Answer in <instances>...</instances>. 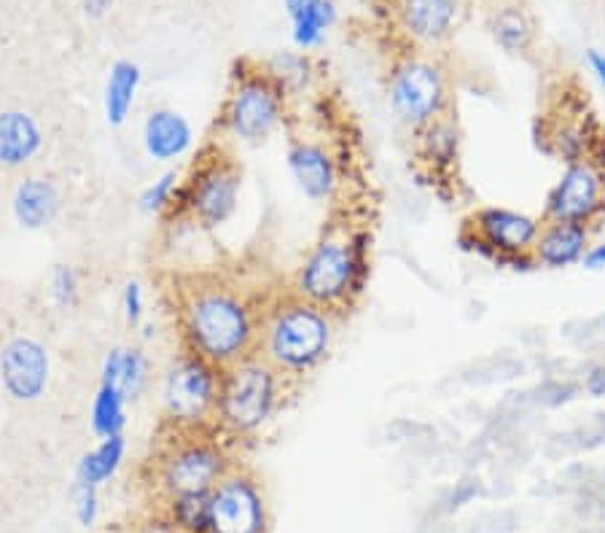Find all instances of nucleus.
<instances>
[{
	"label": "nucleus",
	"mask_w": 605,
	"mask_h": 533,
	"mask_svg": "<svg viewBox=\"0 0 605 533\" xmlns=\"http://www.w3.org/2000/svg\"><path fill=\"white\" fill-rule=\"evenodd\" d=\"M582 264H584V270H605V243L592 245Z\"/></svg>",
	"instance_id": "obj_36"
},
{
	"label": "nucleus",
	"mask_w": 605,
	"mask_h": 533,
	"mask_svg": "<svg viewBox=\"0 0 605 533\" xmlns=\"http://www.w3.org/2000/svg\"><path fill=\"white\" fill-rule=\"evenodd\" d=\"M52 383V359L33 338H14L0 348V389L19 404H33Z\"/></svg>",
	"instance_id": "obj_13"
},
{
	"label": "nucleus",
	"mask_w": 605,
	"mask_h": 533,
	"mask_svg": "<svg viewBox=\"0 0 605 533\" xmlns=\"http://www.w3.org/2000/svg\"><path fill=\"white\" fill-rule=\"evenodd\" d=\"M181 351L226 366L256 353L261 319L272 291L226 266L173 270L162 278Z\"/></svg>",
	"instance_id": "obj_1"
},
{
	"label": "nucleus",
	"mask_w": 605,
	"mask_h": 533,
	"mask_svg": "<svg viewBox=\"0 0 605 533\" xmlns=\"http://www.w3.org/2000/svg\"><path fill=\"white\" fill-rule=\"evenodd\" d=\"M234 463L232 442L215 426L175 429L159 423L149 459V485L162 504L178 496H202L219 485Z\"/></svg>",
	"instance_id": "obj_4"
},
{
	"label": "nucleus",
	"mask_w": 605,
	"mask_h": 533,
	"mask_svg": "<svg viewBox=\"0 0 605 533\" xmlns=\"http://www.w3.org/2000/svg\"><path fill=\"white\" fill-rule=\"evenodd\" d=\"M162 517L175 533H210L208 493H202V496H178L164 501Z\"/></svg>",
	"instance_id": "obj_27"
},
{
	"label": "nucleus",
	"mask_w": 605,
	"mask_h": 533,
	"mask_svg": "<svg viewBox=\"0 0 605 533\" xmlns=\"http://www.w3.org/2000/svg\"><path fill=\"white\" fill-rule=\"evenodd\" d=\"M43 130L30 113L0 111V164L3 168H24L41 154Z\"/></svg>",
	"instance_id": "obj_20"
},
{
	"label": "nucleus",
	"mask_w": 605,
	"mask_h": 533,
	"mask_svg": "<svg viewBox=\"0 0 605 533\" xmlns=\"http://www.w3.org/2000/svg\"><path fill=\"white\" fill-rule=\"evenodd\" d=\"M208 506L210 533H266L270 529L264 487L256 474L240 463H234L208 493Z\"/></svg>",
	"instance_id": "obj_11"
},
{
	"label": "nucleus",
	"mask_w": 605,
	"mask_h": 533,
	"mask_svg": "<svg viewBox=\"0 0 605 533\" xmlns=\"http://www.w3.org/2000/svg\"><path fill=\"white\" fill-rule=\"evenodd\" d=\"M113 0H84V11L89 19H103L111 11Z\"/></svg>",
	"instance_id": "obj_37"
},
{
	"label": "nucleus",
	"mask_w": 605,
	"mask_h": 533,
	"mask_svg": "<svg viewBox=\"0 0 605 533\" xmlns=\"http://www.w3.org/2000/svg\"><path fill=\"white\" fill-rule=\"evenodd\" d=\"M393 17L410 41L438 47L455 33L461 0H393Z\"/></svg>",
	"instance_id": "obj_15"
},
{
	"label": "nucleus",
	"mask_w": 605,
	"mask_h": 533,
	"mask_svg": "<svg viewBox=\"0 0 605 533\" xmlns=\"http://www.w3.org/2000/svg\"><path fill=\"white\" fill-rule=\"evenodd\" d=\"M242 164L229 143L213 138L200 149L196 160L183 173L175 205L164 219L168 224H189L194 230L213 232L224 227L240 205Z\"/></svg>",
	"instance_id": "obj_5"
},
{
	"label": "nucleus",
	"mask_w": 605,
	"mask_h": 533,
	"mask_svg": "<svg viewBox=\"0 0 605 533\" xmlns=\"http://www.w3.org/2000/svg\"><path fill=\"white\" fill-rule=\"evenodd\" d=\"M117 533H127V531H117Z\"/></svg>",
	"instance_id": "obj_39"
},
{
	"label": "nucleus",
	"mask_w": 605,
	"mask_h": 533,
	"mask_svg": "<svg viewBox=\"0 0 605 533\" xmlns=\"http://www.w3.org/2000/svg\"><path fill=\"white\" fill-rule=\"evenodd\" d=\"M334 338V315L283 285L266 300L256 353L294 385L326 364Z\"/></svg>",
	"instance_id": "obj_3"
},
{
	"label": "nucleus",
	"mask_w": 605,
	"mask_h": 533,
	"mask_svg": "<svg viewBox=\"0 0 605 533\" xmlns=\"http://www.w3.org/2000/svg\"><path fill=\"white\" fill-rule=\"evenodd\" d=\"M181 181H183V173L181 170H173V168L164 170L162 175L154 178V181H151L149 187H145L138 197L140 213L162 215L164 219V215L173 211L178 189H181Z\"/></svg>",
	"instance_id": "obj_29"
},
{
	"label": "nucleus",
	"mask_w": 605,
	"mask_h": 533,
	"mask_svg": "<svg viewBox=\"0 0 605 533\" xmlns=\"http://www.w3.org/2000/svg\"><path fill=\"white\" fill-rule=\"evenodd\" d=\"M121 313L130 329H140L145 319V291L140 281H127L124 291H121Z\"/></svg>",
	"instance_id": "obj_33"
},
{
	"label": "nucleus",
	"mask_w": 605,
	"mask_h": 533,
	"mask_svg": "<svg viewBox=\"0 0 605 533\" xmlns=\"http://www.w3.org/2000/svg\"><path fill=\"white\" fill-rule=\"evenodd\" d=\"M307 3H312V0H285V9H289V14L294 17V14H299V11H302Z\"/></svg>",
	"instance_id": "obj_38"
},
{
	"label": "nucleus",
	"mask_w": 605,
	"mask_h": 533,
	"mask_svg": "<svg viewBox=\"0 0 605 533\" xmlns=\"http://www.w3.org/2000/svg\"><path fill=\"white\" fill-rule=\"evenodd\" d=\"M151 385V359L143 348L124 345V359H121L119 389L124 393L127 402H140L143 393Z\"/></svg>",
	"instance_id": "obj_28"
},
{
	"label": "nucleus",
	"mask_w": 605,
	"mask_h": 533,
	"mask_svg": "<svg viewBox=\"0 0 605 533\" xmlns=\"http://www.w3.org/2000/svg\"><path fill=\"white\" fill-rule=\"evenodd\" d=\"M372 234L350 215L334 219L310 245L285 289L323 308L334 319L353 313L366 294Z\"/></svg>",
	"instance_id": "obj_2"
},
{
	"label": "nucleus",
	"mask_w": 605,
	"mask_h": 533,
	"mask_svg": "<svg viewBox=\"0 0 605 533\" xmlns=\"http://www.w3.org/2000/svg\"><path fill=\"white\" fill-rule=\"evenodd\" d=\"M294 19V43L299 49L321 47L326 30L336 22V6L331 0H312Z\"/></svg>",
	"instance_id": "obj_26"
},
{
	"label": "nucleus",
	"mask_w": 605,
	"mask_h": 533,
	"mask_svg": "<svg viewBox=\"0 0 605 533\" xmlns=\"http://www.w3.org/2000/svg\"><path fill=\"white\" fill-rule=\"evenodd\" d=\"M582 389L589 393L592 399L605 396V361H595L582 378Z\"/></svg>",
	"instance_id": "obj_34"
},
{
	"label": "nucleus",
	"mask_w": 605,
	"mask_h": 533,
	"mask_svg": "<svg viewBox=\"0 0 605 533\" xmlns=\"http://www.w3.org/2000/svg\"><path fill=\"white\" fill-rule=\"evenodd\" d=\"M544 219L501 205L476 208L463 224L461 243L490 262L508 266L512 259L533 253Z\"/></svg>",
	"instance_id": "obj_10"
},
{
	"label": "nucleus",
	"mask_w": 605,
	"mask_h": 533,
	"mask_svg": "<svg viewBox=\"0 0 605 533\" xmlns=\"http://www.w3.org/2000/svg\"><path fill=\"white\" fill-rule=\"evenodd\" d=\"M587 68L589 73L595 76V81L605 89V54L597 52V49H589L587 52Z\"/></svg>",
	"instance_id": "obj_35"
},
{
	"label": "nucleus",
	"mask_w": 605,
	"mask_h": 533,
	"mask_svg": "<svg viewBox=\"0 0 605 533\" xmlns=\"http://www.w3.org/2000/svg\"><path fill=\"white\" fill-rule=\"evenodd\" d=\"M605 215V164L601 157H587L565 164L563 175L549 189L544 202V221H573L595 230Z\"/></svg>",
	"instance_id": "obj_12"
},
{
	"label": "nucleus",
	"mask_w": 605,
	"mask_h": 533,
	"mask_svg": "<svg viewBox=\"0 0 605 533\" xmlns=\"http://www.w3.org/2000/svg\"><path fill=\"white\" fill-rule=\"evenodd\" d=\"M127 399L119 385L100 383L92 399V412H89V426L98 440H111L121 436L127 429Z\"/></svg>",
	"instance_id": "obj_24"
},
{
	"label": "nucleus",
	"mask_w": 605,
	"mask_h": 533,
	"mask_svg": "<svg viewBox=\"0 0 605 533\" xmlns=\"http://www.w3.org/2000/svg\"><path fill=\"white\" fill-rule=\"evenodd\" d=\"M70 499H73V515L81 529H94L100 520V487L92 485V482L73 480Z\"/></svg>",
	"instance_id": "obj_31"
},
{
	"label": "nucleus",
	"mask_w": 605,
	"mask_h": 533,
	"mask_svg": "<svg viewBox=\"0 0 605 533\" xmlns=\"http://www.w3.org/2000/svg\"><path fill=\"white\" fill-rule=\"evenodd\" d=\"M546 143L554 154L565 164L587 160V157H597V145H601V132H597L595 122L589 113H578V117H563L554 119L549 132H546Z\"/></svg>",
	"instance_id": "obj_21"
},
{
	"label": "nucleus",
	"mask_w": 605,
	"mask_h": 533,
	"mask_svg": "<svg viewBox=\"0 0 605 533\" xmlns=\"http://www.w3.org/2000/svg\"><path fill=\"white\" fill-rule=\"evenodd\" d=\"M62 208V194L57 189L54 181L41 175L24 178L17 187L14 200H11V211H14V219L19 227L24 230L38 232L43 227H49L57 219Z\"/></svg>",
	"instance_id": "obj_19"
},
{
	"label": "nucleus",
	"mask_w": 605,
	"mask_h": 533,
	"mask_svg": "<svg viewBox=\"0 0 605 533\" xmlns=\"http://www.w3.org/2000/svg\"><path fill=\"white\" fill-rule=\"evenodd\" d=\"M490 33L503 52L525 54L533 47L536 30H533V19L525 6H520L517 0H506L490 14Z\"/></svg>",
	"instance_id": "obj_23"
},
{
	"label": "nucleus",
	"mask_w": 605,
	"mask_h": 533,
	"mask_svg": "<svg viewBox=\"0 0 605 533\" xmlns=\"http://www.w3.org/2000/svg\"><path fill=\"white\" fill-rule=\"evenodd\" d=\"M127 455L124 434L111 436V440H100L89 453L81 455L79 466H75V480L92 482V485H105L119 474L121 463Z\"/></svg>",
	"instance_id": "obj_25"
},
{
	"label": "nucleus",
	"mask_w": 605,
	"mask_h": 533,
	"mask_svg": "<svg viewBox=\"0 0 605 533\" xmlns=\"http://www.w3.org/2000/svg\"><path fill=\"white\" fill-rule=\"evenodd\" d=\"M387 100L406 130H423L425 124L452 113L447 68L433 57L406 54L393 66L391 81H387Z\"/></svg>",
	"instance_id": "obj_9"
},
{
	"label": "nucleus",
	"mask_w": 605,
	"mask_h": 533,
	"mask_svg": "<svg viewBox=\"0 0 605 533\" xmlns=\"http://www.w3.org/2000/svg\"><path fill=\"white\" fill-rule=\"evenodd\" d=\"M221 366L202 355L181 351L162 374V426L208 429L219 404Z\"/></svg>",
	"instance_id": "obj_8"
},
{
	"label": "nucleus",
	"mask_w": 605,
	"mask_h": 533,
	"mask_svg": "<svg viewBox=\"0 0 605 533\" xmlns=\"http://www.w3.org/2000/svg\"><path fill=\"white\" fill-rule=\"evenodd\" d=\"M49 294H52V302L60 310H73L81 296L79 272L70 264H57L52 270V278H49Z\"/></svg>",
	"instance_id": "obj_32"
},
{
	"label": "nucleus",
	"mask_w": 605,
	"mask_h": 533,
	"mask_svg": "<svg viewBox=\"0 0 605 533\" xmlns=\"http://www.w3.org/2000/svg\"><path fill=\"white\" fill-rule=\"evenodd\" d=\"M289 173L310 202L326 205L340 192V160L326 143L299 135L289 143Z\"/></svg>",
	"instance_id": "obj_14"
},
{
	"label": "nucleus",
	"mask_w": 605,
	"mask_h": 533,
	"mask_svg": "<svg viewBox=\"0 0 605 533\" xmlns=\"http://www.w3.org/2000/svg\"><path fill=\"white\" fill-rule=\"evenodd\" d=\"M592 249V227L573 221H544L533 245V259L544 270H565L584 262Z\"/></svg>",
	"instance_id": "obj_17"
},
{
	"label": "nucleus",
	"mask_w": 605,
	"mask_h": 533,
	"mask_svg": "<svg viewBox=\"0 0 605 533\" xmlns=\"http://www.w3.org/2000/svg\"><path fill=\"white\" fill-rule=\"evenodd\" d=\"M194 145V130L175 108H154L143 122V149L151 160L170 164L186 157Z\"/></svg>",
	"instance_id": "obj_18"
},
{
	"label": "nucleus",
	"mask_w": 605,
	"mask_h": 533,
	"mask_svg": "<svg viewBox=\"0 0 605 533\" xmlns=\"http://www.w3.org/2000/svg\"><path fill=\"white\" fill-rule=\"evenodd\" d=\"M266 68H270L272 76H275L289 94L302 92V89L310 87L312 81V66L304 54H296V52L278 54Z\"/></svg>",
	"instance_id": "obj_30"
},
{
	"label": "nucleus",
	"mask_w": 605,
	"mask_h": 533,
	"mask_svg": "<svg viewBox=\"0 0 605 533\" xmlns=\"http://www.w3.org/2000/svg\"><path fill=\"white\" fill-rule=\"evenodd\" d=\"M415 135V160L423 173L433 181H447L455 173L457 160H461L463 135L457 127L455 113L436 119L425 124L423 130L412 132Z\"/></svg>",
	"instance_id": "obj_16"
},
{
	"label": "nucleus",
	"mask_w": 605,
	"mask_h": 533,
	"mask_svg": "<svg viewBox=\"0 0 605 533\" xmlns=\"http://www.w3.org/2000/svg\"><path fill=\"white\" fill-rule=\"evenodd\" d=\"M291 383L259 353L248 355L238 364L221 370L219 404H215L213 426L229 442H242L256 436L285 402Z\"/></svg>",
	"instance_id": "obj_6"
},
{
	"label": "nucleus",
	"mask_w": 605,
	"mask_h": 533,
	"mask_svg": "<svg viewBox=\"0 0 605 533\" xmlns=\"http://www.w3.org/2000/svg\"><path fill=\"white\" fill-rule=\"evenodd\" d=\"M140 66L132 60H117L108 71L105 92H103V108L105 122L111 127H121L130 119L132 105H135L138 89H140Z\"/></svg>",
	"instance_id": "obj_22"
},
{
	"label": "nucleus",
	"mask_w": 605,
	"mask_h": 533,
	"mask_svg": "<svg viewBox=\"0 0 605 533\" xmlns=\"http://www.w3.org/2000/svg\"><path fill=\"white\" fill-rule=\"evenodd\" d=\"M285 117H289V92L270 68L238 62L215 117V138L224 143L259 145L275 135Z\"/></svg>",
	"instance_id": "obj_7"
}]
</instances>
